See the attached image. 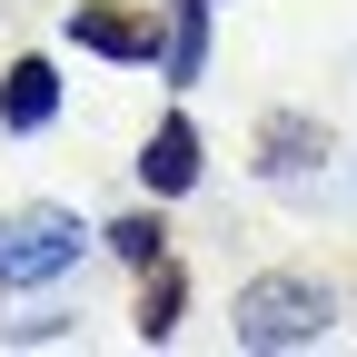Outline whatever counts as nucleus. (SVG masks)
I'll return each instance as SVG.
<instances>
[{
  "label": "nucleus",
  "mask_w": 357,
  "mask_h": 357,
  "mask_svg": "<svg viewBox=\"0 0 357 357\" xmlns=\"http://www.w3.org/2000/svg\"><path fill=\"white\" fill-rule=\"evenodd\" d=\"M337 337V288L318 268H258L229 298V347L248 357H288V347H328Z\"/></svg>",
  "instance_id": "obj_1"
},
{
  "label": "nucleus",
  "mask_w": 357,
  "mask_h": 357,
  "mask_svg": "<svg viewBox=\"0 0 357 357\" xmlns=\"http://www.w3.org/2000/svg\"><path fill=\"white\" fill-rule=\"evenodd\" d=\"M89 248H100V229L70 199H10L0 208V298H40V288L79 278Z\"/></svg>",
  "instance_id": "obj_2"
},
{
  "label": "nucleus",
  "mask_w": 357,
  "mask_h": 357,
  "mask_svg": "<svg viewBox=\"0 0 357 357\" xmlns=\"http://www.w3.org/2000/svg\"><path fill=\"white\" fill-rule=\"evenodd\" d=\"M328 159H337V129L318 109H268L248 129V178L258 189H307V178H328Z\"/></svg>",
  "instance_id": "obj_3"
},
{
  "label": "nucleus",
  "mask_w": 357,
  "mask_h": 357,
  "mask_svg": "<svg viewBox=\"0 0 357 357\" xmlns=\"http://www.w3.org/2000/svg\"><path fill=\"white\" fill-rule=\"evenodd\" d=\"M60 40L89 50V60H109V70H159V10L149 0H70Z\"/></svg>",
  "instance_id": "obj_4"
},
{
  "label": "nucleus",
  "mask_w": 357,
  "mask_h": 357,
  "mask_svg": "<svg viewBox=\"0 0 357 357\" xmlns=\"http://www.w3.org/2000/svg\"><path fill=\"white\" fill-rule=\"evenodd\" d=\"M129 169H139V189L149 199H199V178H208V139H199V119L189 109H169L159 129H149V139H139V159H129Z\"/></svg>",
  "instance_id": "obj_5"
},
{
  "label": "nucleus",
  "mask_w": 357,
  "mask_h": 357,
  "mask_svg": "<svg viewBox=\"0 0 357 357\" xmlns=\"http://www.w3.org/2000/svg\"><path fill=\"white\" fill-rule=\"evenodd\" d=\"M60 60L50 50H20V60H0V139H40V129L60 119Z\"/></svg>",
  "instance_id": "obj_6"
},
{
  "label": "nucleus",
  "mask_w": 357,
  "mask_h": 357,
  "mask_svg": "<svg viewBox=\"0 0 357 357\" xmlns=\"http://www.w3.org/2000/svg\"><path fill=\"white\" fill-rule=\"evenodd\" d=\"M218 50V0H159V89H199Z\"/></svg>",
  "instance_id": "obj_7"
},
{
  "label": "nucleus",
  "mask_w": 357,
  "mask_h": 357,
  "mask_svg": "<svg viewBox=\"0 0 357 357\" xmlns=\"http://www.w3.org/2000/svg\"><path fill=\"white\" fill-rule=\"evenodd\" d=\"M100 248L129 268V278H149L159 258H178V248H169V199H149V189H139V208H119L109 229H100Z\"/></svg>",
  "instance_id": "obj_8"
},
{
  "label": "nucleus",
  "mask_w": 357,
  "mask_h": 357,
  "mask_svg": "<svg viewBox=\"0 0 357 357\" xmlns=\"http://www.w3.org/2000/svg\"><path fill=\"white\" fill-rule=\"evenodd\" d=\"M178 318H189V268H178V258H159L149 278H139V307H129V337H139V347H169V337H178Z\"/></svg>",
  "instance_id": "obj_9"
},
{
  "label": "nucleus",
  "mask_w": 357,
  "mask_h": 357,
  "mask_svg": "<svg viewBox=\"0 0 357 357\" xmlns=\"http://www.w3.org/2000/svg\"><path fill=\"white\" fill-rule=\"evenodd\" d=\"M10 337H20V347H50V337H70V307H40V318H20Z\"/></svg>",
  "instance_id": "obj_10"
}]
</instances>
